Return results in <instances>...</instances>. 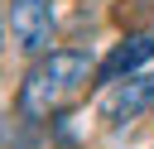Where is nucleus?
Here are the masks:
<instances>
[{
	"mask_svg": "<svg viewBox=\"0 0 154 149\" xmlns=\"http://www.w3.org/2000/svg\"><path fill=\"white\" fill-rule=\"evenodd\" d=\"M91 77H96L91 53H82V48H48V53H38L34 67L24 72L19 96H14V111H19L24 120H48V115H58L63 106H72V101L87 91Z\"/></svg>",
	"mask_w": 154,
	"mask_h": 149,
	"instance_id": "f257e3e1",
	"label": "nucleus"
},
{
	"mask_svg": "<svg viewBox=\"0 0 154 149\" xmlns=\"http://www.w3.org/2000/svg\"><path fill=\"white\" fill-rule=\"evenodd\" d=\"M5 29L19 53H48L53 43V0H10L5 5Z\"/></svg>",
	"mask_w": 154,
	"mask_h": 149,
	"instance_id": "f03ea898",
	"label": "nucleus"
},
{
	"mask_svg": "<svg viewBox=\"0 0 154 149\" xmlns=\"http://www.w3.org/2000/svg\"><path fill=\"white\" fill-rule=\"evenodd\" d=\"M154 58V29H144V34H130L125 43H116L111 48V58L96 67V82H120V77H130V72H140L144 62Z\"/></svg>",
	"mask_w": 154,
	"mask_h": 149,
	"instance_id": "20e7f679",
	"label": "nucleus"
},
{
	"mask_svg": "<svg viewBox=\"0 0 154 149\" xmlns=\"http://www.w3.org/2000/svg\"><path fill=\"white\" fill-rule=\"evenodd\" d=\"M154 106V72H130L125 82H111L101 96V120L106 125H125L140 111Z\"/></svg>",
	"mask_w": 154,
	"mask_h": 149,
	"instance_id": "7ed1b4c3",
	"label": "nucleus"
}]
</instances>
